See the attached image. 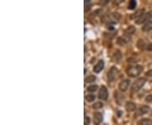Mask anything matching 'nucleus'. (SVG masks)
Segmentation results:
<instances>
[{"instance_id": "423d86ee", "label": "nucleus", "mask_w": 152, "mask_h": 125, "mask_svg": "<svg viewBox=\"0 0 152 125\" xmlns=\"http://www.w3.org/2000/svg\"><path fill=\"white\" fill-rule=\"evenodd\" d=\"M103 120V116L101 113L96 112L94 113V117H93V121H94V124L95 125H99Z\"/></svg>"}, {"instance_id": "a878e982", "label": "nucleus", "mask_w": 152, "mask_h": 125, "mask_svg": "<svg viewBox=\"0 0 152 125\" xmlns=\"http://www.w3.org/2000/svg\"><path fill=\"white\" fill-rule=\"evenodd\" d=\"M147 49H148L149 51H152V43L150 44V45L147 47Z\"/></svg>"}, {"instance_id": "b1692460", "label": "nucleus", "mask_w": 152, "mask_h": 125, "mask_svg": "<svg viewBox=\"0 0 152 125\" xmlns=\"http://www.w3.org/2000/svg\"><path fill=\"white\" fill-rule=\"evenodd\" d=\"M90 123H91V119H90V118L86 117V118H85V125H88Z\"/></svg>"}, {"instance_id": "f257e3e1", "label": "nucleus", "mask_w": 152, "mask_h": 125, "mask_svg": "<svg viewBox=\"0 0 152 125\" xmlns=\"http://www.w3.org/2000/svg\"><path fill=\"white\" fill-rule=\"evenodd\" d=\"M143 70V68L140 65L132 66L127 69V74L130 77H136L140 75V73Z\"/></svg>"}, {"instance_id": "bb28decb", "label": "nucleus", "mask_w": 152, "mask_h": 125, "mask_svg": "<svg viewBox=\"0 0 152 125\" xmlns=\"http://www.w3.org/2000/svg\"><path fill=\"white\" fill-rule=\"evenodd\" d=\"M151 115H152V111H151Z\"/></svg>"}, {"instance_id": "f03ea898", "label": "nucleus", "mask_w": 152, "mask_h": 125, "mask_svg": "<svg viewBox=\"0 0 152 125\" xmlns=\"http://www.w3.org/2000/svg\"><path fill=\"white\" fill-rule=\"evenodd\" d=\"M145 80L144 78H140V79H138V80L134 82L133 85H132V87H131L132 92H137V91H139L142 87L145 86Z\"/></svg>"}, {"instance_id": "20e7f679", "label": "nucleus", "mask_w": 152, "mask_h": 125, "mask_svg": "<svg viewBox=\"0 0 152 125\" xmlns=\"http://www.w3.org/2000/svg\"><path fill=\"white\" fill-rule=\"evenodd\" d=\"M108 97V91H107V89L106 86L101 87L100 91H99V98L102 99V100H107Z\"/></svg>"}, {"instance_id": "6e6552de", "label": "nucleus", "mask_w": 152, "mask_h": 125, "mask_svg": "<svg viewBox=\"0 0 152 125\" xmlns=\"http://www.w3.org/2000/svg\"><path fill=\"white\" fill-rule=\"evenodd\" d=\"M145 14V10L144 9H141V10H137L135 13H134V14H132L130 15V19L131 20H138V19H140V17L143 15Z\"/></svg>"}, {"instance_id": "dca6fc26", "label": "nucleus", "mask_w": 152, "mask_h": 125, "mask_svg": "<svg viewBox=\"0 0 152 125\" xmlns=\"http://www.w3.org/2000/svg\"><path fill=\"white\" fill-rule=\"evenodd\" d=\"M96 76H94V75H90V76H88L86 78L85 81H86V83H92V82L96 81Z\"/></svg>"}, {"instance_id": "f3484780", "label": "nucleus", "mask_w": 152, "mask_h": 125, "mask_svg": "<svg viewBox=\"0 0 152 125\" xmlns=\"http://www.w3.org/2000/svg\"><path fill=\"white\" fill-rule=\"evenodd\" d=\"M97 88L98 86H96V85H91V86H88V88H87V91H88L89 92H95V91H96Z\"/></svg>"}, {"instance_id": "0eeeda50", "label": "nucleus", "mask_w": 152, "mask_h": 125, "mask_svg": "<svg viewBox=\"0 0 152 125\" xmlns=\"http://www.w3.org/2000/svg\"><path fill=\"white\" fill-rule=\"evenodd\" d=\"M150 111V107L148 106H142L140 108L137 109V112H136L135 116L136 117H139V116H142V115L145 114L148 112Z\"/></svg>"}, {"instance_id": "aec40b11", "label": "nucleus", "mask_w": 152, "mask_h": 125, "mask_svg": "<svg viewBox=\"0 0 152 125\" xmlns=\"http://www.w3.org/2000/svg\"><path fill=\"white\" fill-rule=\"evenodd\" d=\"M128 41H129V39H125L124 37H119L118 38V43L120 44V45H124L128 42Z\"/></svg>"}, {"instance_id": "4be33fe9", "label": "nucleus", "mask_w": 152, "mask_h": 125, "mask_svg": "<svg viewBox=\"0 0 152 125\" xmlns=\"http://www.w3.org/2000/svg\"><path fill=\"white\" fill-rule=\"evenodd\" d=\"M86 100L87 102H93L94 100H95V98H96V96H94V95H88V96H86Z\"/></svg>"}, {"instance_id": "f8f14e48", "label": "nucleus", "mask_w": 152, "mask_h": 125, "mask_svg": "<svg viewBox=\"0 0 152 125\" xmlns=\"http://www.w3.org/2000/svg\"><path fill=\"white\" fill-rule=\"evenodd\" d=\"M125 108H126V110H127L129 113L134 112L136 109L135 103H134L133 102H128L126 103V105H125Z\"/></svg>"}, {"instance_id": "7ed1b4c3", "label": "nucleus", "mask_w": 152, "mask_h": 125, "mask_svg": "<svg viewBox=\"0 0 152 125\" xmlns=\"http://www.w3.org/2000/svg\"><path fill=\"white\" fill-rule=\"evenodd\" d=\"M152 18V10L150 11V12H148V13H145V14H144L143 15H142L140 19H138L137 20H136V24H142V23H144V22H148Z\"/></svg>"}, {"instance_id": "412c9836", "label": "nucleus", "mask_w": 152, "mask_h": 125, "mask_svg": "<svg viewBox=\"0 0 152 125\" xmlns=\"http://www.w3.org/2000/svg\"><path fill=\"white\" fill-rule=\"evenodd\" d=\"M121 57H122V56H121V53L118 51V52L113 55V59L118 62V61H119V59L121 58Z\"/></svg>"}, {"instance_id": "ddd939ff", "label": "nucleus", "mask_w": 152, "mask_h": 125, "mask_svg": "<svg viewBox=\"0 0 152 125\" xmlns=\"http://www.w3.org/2000/svg\"><path fill=\"white\" fill-rule=\"evenodd\" d=\"M151 30H152V20H150V21H148L145 23V25L143 26V28H142V31H145V32H147V31H150Z\"/></svg>"}, {"instance_id": "393cba45", "label": "nucleus", "mask_w": 152, "mask_h": 125, "mask_svg": "<svg viewBox=\"0 0 152 125\" xmlns=\"http://www.w3.org/2000/svg\"><path fill=\"white\" fill-rule=\"evenodd\" d=\"M146 75H147V76L152 77V69H151V70H150V71H148V72H147Z\"/></svg>"}, {"instance_id": "39448f33", "label": "nucleus", "mask_w": 152, "mask_h": 125, "mask_svg": "<svg viewBox=\"0 0 152 125\" xmlns=\"http://www.w3.org/2000/svg\"><path fill=\"white\" fill-rule=\"evenodd\" d=\"M118 75V69L116 67H113L110 70H109L108 74H107V77L110 81H113L116 79V76Z\"/></svg>"}, {"instance_id": "9b49d317", "label": "nucleus", "mask_w": 152, "mask_h": 125, "mask_svg": "<svg viewBox=\"0 0 152 125\" xmlns=\"http://www.w3.org/2000/svg\"><path fill=\"white\" fill-rule=\"evenodd\" d=\"M104 68V61L103 60H100V61H98V63L96 64V65L94 66V72H96V73H100L101 71Z\"/></svg>"}, {"instance_id": "4468645a", "label": "nucleus", "mask_w": 152, "mask_h": 125, "mask_svg": "<svg viewBox=\"0 0 152 125\" xmlns=\"http://www.w3.org/2000/svg\"><path fill=\"white\" fill-rule=\"evenodd\" d=\"M139 125H152V119L151 118H144L139 122Z\"/></svg>"}, {"instance_id": "2eb2a0df", "label": "nucleus", "mask_w": 152, "mask_h": 125, "mask_svg": "<svg viewBox=\"0 0 152 125\" xmlns=\"http://www.w3.org/2000/svg\"><path fill=\"white\" fill-rule=\"evenodd\" d=\"M134 31H135V28L134 26H129L125 30V34L126 35H132L134 33Z\"/></svg>"}, {"instance_id": "cd10ccee", "label": "nucleus", "mask_w": 152, "mask_h": 125, "mask_svg": "<svg viewBox=\"0 0 152 125\" xmlns=\"http://www.w3.org/2000/svg\"><path fill=\"white\" fill-rule=\"evenodd\" d=\"M105 125H107V124H105Z\"/></svg>"}, {"instance_id": "9d476101", "label": "nucleus", "mask_w": 152, "mask_h": 125, "mask_svg": "<svg viewBox=\"0 0 152 125\" xmlns=\"http://www.w3.org/2000/svg\"><path fill=\"white\" fill-rule=\"evenodd\" d=\"M129 80H124L120 82L118 87H119V90L121 91H125L129 88Z\"/></svg>"}, {"instance_id": "a211bd4d", "label": "nucleus", "mask_w": 152, "mask_h": 125, "mask_svg": "<svg viewBox=\"0 0 152 125\" xmlns=\"http://www.w3.org/2000/svg\"><path fill=\"white\" fill-rule=\"evenodd\" d=\"M92 107L94 109H101L102 107H103V103L102 102H95L92 105Z\"/></svg>"}, {"instance_id": "1a4fd4ad", "label": "nucleus", "mask_w": 152, "mask_h": 125, "mask_svg": "<svg viewBox=\"0 0 152 125\" xmlns=\"http://www.w3.org/2000/svg\"><path fill=\"white\" fill-rule=\"evenodd\" d=\"M114 97L116 100V102L118 104V105H122V102H124V96L122 93L118 92V91H115L114 93Z\"/></svg>"}, {"instance_id": "5701e85b", "label": "nucleus", "mask_w": 152, "mask_h": 125, "mask_svg": "<svg viewBox=\"0 0 152 125\" xmlns=\"http://www.w3.org/2000/svg\"><path fill=\"white\" fill-rule=\"evenodd\" d=\"M145 102L148 103L152 104V95H148L145 97Z\"/></svg>"}, {"instance_id": "6ab92c4d", "label": "nucleus", "mask_w": 152, "mask_h": 125, "mask_svg": "<svg viewBox=\"0 0 152 125\" xmlns=\"http://www.w3.org/2000/svg\"><path fill=\"white\" fill-rule=\"evenodd\" d=\"M136 5H137L136 1H134V0H132V1H130L129 4V10H134V8H136Z\"/></svg>"}]
</instances>
